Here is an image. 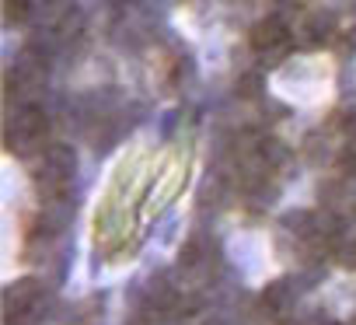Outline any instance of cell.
Masks as SVG:
<instances>
[{
  "label": "cell",
  "mask_w": 356,
  "mask_h": 325,
  "mask_svg": "<svg viewBox=\"0 0 356 325\" xmlns=\"http://www.w3.org/2000/svg\"><path fill=\"white\" fill-rule=\"evenodd\" d=\"M332 32H335V22H332V15H325V11H314V15H307V18H304V35H307V42H311V46L325 42Z\"/></svg>",
  "instance_id": "3"
},
{
  "label": "cell",
  "mask_w": 356,
  "mask_h": 325,
  "mask_svg": "<svg viewBox=\"0 0 356 325\" xmlns=\"http://www.w3.org/2000/svg\"><path fill=\"white\" fill-rule=\"evenodd\" d=\"M255 91H259V81L255 77H245L241 88H238V95H255Z\"/></svg>",
  "instance_id": "6"
},
{
  "label": "cell",
  "mask_w": 356,
  "mask_h": 325,
  "mask_svg": "<svg viewBox=\"0 0 356 325\" xmlns=\"http://www.w3.org/2000/svg\"><path fill=\"white\" fill-rule=\"evenodd\" d=\"M46 126H49V119H46V112H42L39 105H29V109H22L15 119H8V129H15V133H22V136H32V140H39V136L46 133Z\"/></svg>",
  "instance_id": "2"
},
{
  "label": "cell",
  "mask_w": 356,
  "mask_h": 325,
  "mask_svg": "<svg viewBox=\"0 0 356 325\" xmlns=\"http://www.w3.org/2000/svg\"><path fill=\"white\" fill-rule=\"evenodd\" d=\"M283 4H290V8H304L307 0H283Z\"/></svg>",
  "instance_id": "7"
},
{
  "label": "cell",
  "mask_w": 356,
  "mask_h": 325,
  "mask_svg": "<svg viewBox=\"0 0 356 325\" xmlns=\"http://www.w3.org/2000/svg\"><path fill=\"white\" fill-rule=\"evenodd\" d=\"M49 165L53 168H60V172H74V165H77V154L67 147V143H56V147H49Z\"/></svg>",
  "instance_id": "4"
},
{
  "label": "cell",
  "mask_w": 356,
  "mask_h": 325,
  "mask_svg": "<svg viewBox=\"0 0 356 325\" xmlns=\"http://www.w3.org/2000/svg\"><path fill=\"white\" fill-rule=\"evenodd\" d=\"M248 42H252L255 53H266V56H280V53H286V49L293 46V39H290V32H286V22H283L280 15L262 18V22L252 29Z\"/></svg>",
  "instance_id": "1"
},
{
  "label": "cell",
  "mask_w": 356,
  "mask_h": 325,
  "mask_svg": "<svg viewBox=\"0 0 356 325\" xmlns=\"http://www.w3.org/2000/svg\"><path fill=\"white\" fill-rule=\"evenodd\" d=\"M112 4H129V0H112Z\"/></svg>",
  "instance_id": "8"
},
{
  "label": "cell",
  "mask_w": 356,
  "mask_h": 325,
  "mask_svg": "<svg viewBox=\"0 0 356 325\" xmlns=\"http://www.w3.org/2000/svg\"><path fill=\"white\" fill-rule=\"evenodd\" d=\"M259 154H262L266 165H283V161L290 157V154H286V147H283L280 140H262V143H259Z\"/></svg>",
  "instance_id": "5"
}]
</instances>
